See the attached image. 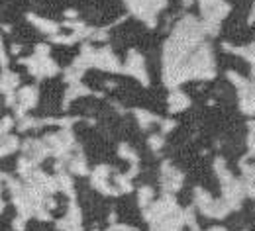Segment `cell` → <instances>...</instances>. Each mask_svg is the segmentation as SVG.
Returning <instances> with one entry per match:
<instances>
[{
  "label": "cell",
  "mask_w": 255,
  "mask_h": 231,
  "mask_svg": "<svg viewBox=\"0 0 255 231\" xmlns=\"http://www.w3.org/2000/svg\"><path fill=\"white\" fill-rule=\"evenodd\" d=\"M126 6L135 18L153 28L157 24V14L167 6V0H126Z\"/></svg>",
  "instance_id": "1"
},
{
  "label": "cell",
  "mask_w": 255,
  "mask_h": 231,
  "mask_svg": "<svg viewBox=\"0 0 255 231\" xmlns=\"http://www.w3.org/2000/svg\"><path fill=\"white\" fill-rule=\"evenodd\" d=\"M128 75L135 77L137 80H141L143 84H147V73H145V63H143V57L137 53V51H129L128 55L126 67H124Z\"/></svg>",
  "instance_id": "2"
},
{
  "label": "cell",
  "mask_w": 255,
  "mask_h": 231,
  "mask_svg": "<svg viewBox=\"0 0 255 231\" xmlns=\"http://www.w3.org/2000/svg\"><path fill=\"white\" fill-rule=\"evenodd\" d=\"M161 170H163L161 180H163L165 190H169V192H177V190L181 188V184H183V172L177 170V168H173L171 163H163Z\"/></svg>",
  "instance_id": "3"
},
{
  "label": "cell",
  "mask_w": 255,
  "mask_h": 231,
  "mask_svg": "<svg viewBox=\"0 0 255 231\" xmlns=\"http://www.w3.org/2000/svg\"><path fill=\"white\" fill-rule=\"evenodd\" d=\"M167 104H169V110L171 112H183V110H187L191 106V100H189L187 94H183V92H171Z\"/></svg>",
  "instance_id": "4"
},
{
  "label": "cell",
  "mask_w": 255,
  "mask_h": 231,
  "mask_svg": "<svg viewBox=\"0 0 255 231\" xmlns=\"http://www.w3.org/2000/svg\"><path fill=\"white\" fill-rule=\"evenodd\" d=\"M30 20H32V24L35 28H39L43 33H49V35H55V32H59V24H55V22H51V20H45V18H37V16H33L30 14Z\"/></svg>",
  "instance_id": "5"
},
{
  "label": "cell",
  "mask_w": 255,
  "mask_h": 231,
  "mask_svg": "<svg viewBox=\"0 0 255 231\" xmlns=\"http://www.w3.org/2000/svg\"><path fill=\"white\" fill-rule=\"evenodd\" d=\"M18 82H20V78H18L16 73L4 71L2 77H0V90H2L4 94H6V92H14V88L18 86Z\"/></svg>",
  "instance_id": "6"
},
{
  "label": "cell",
  "mask_w": 255,
  "mask_h": 231,
  "mask_svg": "<svg viewBox=\"0 0 255 231\" xmlns=\"http://www.w3.org/2000/svg\"><path fill=\"white\" fill-rule=\"evenodd\" d=\"M135 114V118H137V122H139V126L145 130V128H149L153 122H159V118L157 116H153L151 112H145V110H135L133 112Z\"/></svg>",
  "instance_id": "7"
},
{
  "label": "cell",
  "mask_w": 255,
  "mask_h": 231,
  "mask_svg": "<svg viewBox=\"0 0 255 231\" xmlns=\"http://www.w3.org/2000/svg\"><path fill=\"white\" fill-rule=\"evenodd\" d=\"M69 170H71L73 174H89V168H87V165H85L83 155L75 157V159L69 163Z\"/></svg>",
  "instance_id": "8"
},
{
  "label": "cell",
  "mask_w": 255,
  "mask_h": 231,
  "mask_svg": "<svg viewBox=\"0 0 255 231\" xmlns=\"http://www.w3.org/2000/svg\"><path fill=\"white\" fill-rule=\"evenodd\" d=\"M151 198H153V192H151V188H149V186H141V188H139V192H137L139 206H141V208L149 206V204H151Z\"/></svg>",
  "instance_id": "9"
},
{
  "label": "cell",
  "mask_w": 255,
  "mask_h": 231,
  "mask_svg": "<svg viewBox=\"0 0 255 231\" xmlns=\"http://www.w3.org/2000/svg\"><path fill=\"white\" fill-rule=\"evenodd\" d=\"M120 155H122L124 159H128V161H131V163H137V153H133L126 143H122V145H120Z\"/></svg>",
  "instance_id": "10"
},
{
  "label": "cell",
  "mask_w": 255,
  "mask_h": 231,
  "mask_svg": "<svg viewBox=\"0 0 255 231\" xmlns=\"http://www.w3.org/2000/svg\"><path fill=\"white\" fill-rule=\"evenodd\" d=\"M163 145H165V141H163L161 135H151V137H149V147H151L153 151H159Z\"/></svg>",
  "instance_id": "11"
},
{
  "label": "cell",
  "mask_w": 255,
  "mask_h": 231,
  "mask_svg": "<svg viewBox=\"0 0 255 231\" xmlns=\"http://www.w3.org/2000/svg\"><path fill=\"white\" fill-rule=\"evenodd\" d=\"M173 128H175V122H171V120L169 122H163V132H171Z\"/></svg>",
  "instance_id": "12"
},
{
  "label": "cell",
  "mask_w": 255,
  "mask_h": 231,
  "mask_svg": "<svg viewBox=\"0 0 255 231\" xmlns=\"http://www.w3.org/2000/svg\"><path fill=\"white\" fill-rule=\"evenodd\" d=\"M181 2H183L185 6H191V4H192V0H181Z\"/></svg>",
  "instance_id": "13"
}]
</instances>
